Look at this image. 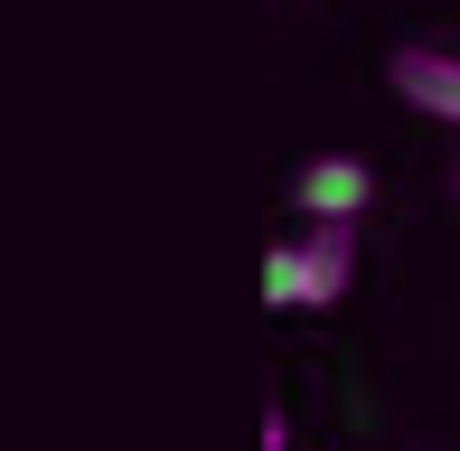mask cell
Wrapping results in <instances>:
<instances>
[{
    "instance_id": "cell-1",
    "label": "cell",
    "mask_w": 460,
    "mask_h": 451,
    "mask_svg": "<svg viewBox=\"0 0 460 451\" xmlns=\"http://www.w3.org/2000/svg\"><path fill=\"white\" fill-rule=\"evenodd\" d=\"M358 273V217H310V235H282L263 254V301L273 311H329Z\"/></svg>"
},
{
    "instance_id": "cell-2",
    "label": "cell",
    "mask_w": 460,
    "mask_h": 451,
    "mask_svg": "<svg viewBox=\"0 0 460 451\" xmlns=\"http://www.w3.org/2000/svg\"><path fill=\"white\" fill-rule=\"evenodd\" d=\"M367 198H376V170L348 160V151H320V160L291 170V208L301 217H367Z\"/></svg>"
},
{
    "instance_id": "cell-3",
    "label": "cell",
    "mask_w": 460,
    "mask_h": 451,
    "mask_svg": "<svg viewBox=\"0 0 460 451\" xmlns=\"http://www.w3.org/2000/svg\"><path fill=\"white\" fill-rule=\"evenodd\" d=\"M385 75H394V94H404L413 113L460 122V48H394Z\"/></svg>"
}]
</instances>
